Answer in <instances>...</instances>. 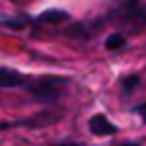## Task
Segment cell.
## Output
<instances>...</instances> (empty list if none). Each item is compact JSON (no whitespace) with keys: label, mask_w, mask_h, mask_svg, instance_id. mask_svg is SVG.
Instances as JSON below:
<instances>
[{"label":"cell","mask_w":146,"mask_h":146,"mask_svg":"<svg viewBox=\"0 0 146 146\" xmlns=\"http://www.w3.org/2000/svg\"><path fill=\"white\" fill-rule=\"evenodd\" d=\"M64 85H67V80H62V77H41V80L31 82V92L44 103H54L62 95Z\"/></svg>","instance_id":"1"},{"label":"cell","mask_w":146,"mask_h":146,"mask_svg":"<svg viewBox=\"0 0 146 146\" xmlns=\"http://www.w3.org/2000/svg\"><path fill=\"white\" fill-rule=\"evenodd\" d=\"M90 131H92L95 136H113L118 128H115L105 115H92V118H90Z\"/></svg>","instance_id":"2"},{"label":"cell","mask_w":146,"mask_h":146,"mask_svg":"<svg viewBox=\"0 0 146 146\" xmlns=\"http://www.w3.org/2000/svg\"><path fill=\"white\" fill-rule=\"evenodd\" d=\"M26 80L21 77V74H15L13 69H8V67H3L0 69V87L3 90H8V87H13V85H23Z\"/></svg>","instance_id":"3"},{"label":"cell","mask_w":146,"mask_h":146,"mask_svg":"<svg viewBox=\"0 0 146 146\" xmlns=\"http://www.w3.org/2000/svg\"><path fill=\"white\" fill-rule=\"evenodd\" d=\"M69 15L64 13V10H59V8H54V10H44L41 15H38V23H62V21H67Z\"/></svg>","instance_id":"4"},{"label":"cell","mask_w":146,"mask_h":146,"mask_svg":"<svg viewBox=\"0 0 146 146\" xmlns=\"http://www.w3.org/2000/svg\"><path fill=\"white\" fill-rule=\"evenodd\" d=\"M123 44H126L123 33H113V36H108V41H105L108 49H118V46H123Z\"/></svg>","instance_id":"5"},{"label":"cell","mask_w":146,"mask_h":146,"mask_svg":"<svg viewBox=\"0 0 146 146\" xmlns=\"http://www.w3.org/2000/svg\"><path fill=\"white\" fill-rule=\"evenodd\" d=\"M136 87H139V77H126L123 80V90L126 92H133Z\"/></svg>","instance_id":"6"},{"label":"cell","mask_w":146,"mask_h":146,"mask_svg":"<svg viewBox=\"0 0 146 146\" xmlns=\"http://www.w3.org/2000/svg\"><path fill=\"white\" fill-rule=\"evenodd\" d=\"M59 146H82V144H74V141H62Z\"/></svg>","instance_id":"7"},{"label":"cell","mask_w":146,"mask_h":146,"mask_svg":"<svg viewBox=\"0 0 146 146\" xmlns=\"http://www.w3.org/2000/svg\"><path fill=\"white\" fill-rule=\"evenodd\" d=\"M141 115H144V121H146V105H144V108H141Z\"/></svg>","instance_id":"8"},{"label":"cell","mask_w":146,"mask_h":146,"mask_svg":"<svg viewBox=\"0 0 146 146\" xmlns=\"http://www.w3.org/2000/svg\"><path fill=\"white\" fill-rule=\"evenodd\" d=\"M123 146H136V144H123Z\"/></svg>","instance_id":"9"}]
</instances>
